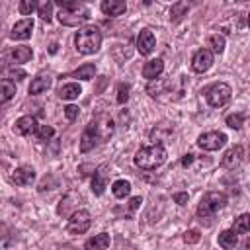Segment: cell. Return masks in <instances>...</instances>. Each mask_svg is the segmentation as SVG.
I'll return each instance as SVG.
<instances>
[{"label": "cell", "mask_w": 250, "mask_h": 250, "mask_svg": "<svg viewBox=\"0 0 250 250\" xmlns=\"http://www.w3.org/2000/svg\"><path fill=\"white\" fill-rule=\"evenodd\" d=\"M113 131H115L113 119H111L107 113H100V115H96V117L88 123L86 131L82 133V139H80V150H82V152H88V150H92L96 145L109 141V137L113 135Z\"/></svg>", "instance_id": "6da1fadb"}, {"label": "cell", "mask_w": 250, "mask_h": 250, "mask_svg": "<svg viewBox=\"0 0 250 250\" xmlns=\"http://www.w3.org/2000/svg\"><path fill=\"white\" fill-rule=\"evenodd\" d=\"M61 12H59V21L62 25H70V27H76L84 21H88L90 18V10L80 4V2H72V0H57L55 2Z\"/></svg>", "instance_id": "7a4b0ae2"}, {"label": "cell", "mask_w": 250, "mask_h": 250, "mask_svg": "<svg viewBox=\"0 0 250 250\" xmlns=\"http://www.w3.org/2000/svg\"><path fill=\"white\" fill-rule=\"evenodd\" d=\"M166 148L164 145H158V143H152V145H146V146H141L137 152H135V164L143 170H154L158 166H162L166 162Z\"/></svg>", "instance_id": "3957f363"}, {"label": "cell", "mask_w": 250, "mask_h": 250, "mask_svg": "<svg viewBox=\"0 0 250 250\" xmlns=\"http://www.w3.org/2000/svg\"><path fill=\"white\" fill-rule=\"evenodd\" d=\"M76 51L82 55H94L102 45V31L96 25H84L74 35Z\"/></svg>", "instance_id": "277c9868"}, {"label": "cell", "mask_w": 250, "mask_h": 250, "mask_svg": "<svg viewBox=\"0 0 250 250\" xmlns=\"http://www.w3.org/2000/svg\"><path fill=\"white\" fill-rule=\"evenodd\" d=\"M225 205H227V195H225V193H221V191H207V193L203 195L199 207H197V215H199L201 219H209V217H213L219 209H223Z\"/></svg>", "instance_id": "5b68a950"}, {"label": "cell", "mask_w": 250, "mask_h": 250, "mask_svg": "<svg viewBox=\"0 0 250 250\" xmlns=\"http://www.w3.org/2000/svg\"><path fill=\"white\" fill-rule=\"evenodd\" d=\"M230 96H232V90L227 82H217L213 84L211 88H207L205 92V98H207V104L211 107H223L230 102Z\"/></svg>", "instance_id": "8992f818"}, {"label": "cell", "mask_w": 250, "mask_h": 250, "mask_svg": "<svg viewBox=\"0 0 250 250\" xmlns=\"http://www.w3.org/2000/svg\"><path fill=\"white\" fill-rule=\"evenodd\" d=\"M90 223H92L90 213L86 209H78V211H74L70 215V219L66 223V230L70 234H82V232H86L90 229Z\"/></svg>", "instance_id": "52a82bcc"}, {"label": "cell", "mask_w": 250, "mask_h": 250, "mask_svg": "<svg viewBox=\"0 0 250 250\" xmlns=\"http://www.w3.org/2000/svg\"><path fill=\"white\" fill-rule=\"evenodd\" d=\"M227 143V135L221 131H207L197 137V146L201 150H219Z\"/></svg>", "instance_id": "ba28073f"}, {"label": "cell", "mask_w": 250, "mask_h": 250, "mask_svg": "<svg viewBox=\"0 0 250 250\" xmlns=\"http://www.w3.org/2000/svg\"><path fill=\"white\" fill-rule=\"evenodd\" d=\"M242 160H244V146H242V145H234V146H230V148L223 154L221 166L227 168V170H234V168L240 166Z\"/></svg>", "instance_id": "9c48e42d"}, {"label": "cell", "mask_w": 250, "mask_h": 250, "mask_svg": "<svg viewBox=\"0 0 250 250\" xmlns=\"http://www.w3.org/2000/svg\"><path fill=\"white\" fill-rule=\"evenodd\" d=\"M154 45H156L154 33H152L148 27L141 29V33H139V37H137V51H139L143 57H146V55H150V53L154 51Z\"/></svg>", "instance_id": "30bf717a"}, {"label": "cell", "mask_w": 250, "mask_h": 250, "mask_svg": "<svg viewBox=\"0 0 250 250\" xmlns=\"http://www.w3.org/2000/svg\"><path fill=\"white\" fill-rule=\"evenodd\" d=\"M213 64V53L209 49H199L193 59H191V68L193 72H207Z\"/></svg>", "instance_id": "8fae6325"}, {"label": "cell", "mask_w": 250, "mask_h": 250, "mask_svg": "<svg viewBox=\"0 0 250 250\" xmlns=\"http://www.w3.org/2000/svg\"><path fill=\"white\" fill-rule=\"evenodd\" d=\"M31 31H33V20L25 18V20H20L14 23L12 31H10V37L16 39V41H25L31 37Z\"/></svg>", "instance_id": "7c38bea8"}, {"label": "cell", "mask_w": 250, "mask_h": 250, "mask_svg": "<svg viewBox=\"0 0 250 250\" xmlns=\"http://www.w3.org/2000/svg\"><path fill=\"white\" fill-rule=\"evenodd\" d=\"M33 180H35V170L29 166H20L10 176V182L16 186H29Z\"/></svg>", "instance_id": "4fadbf2b"}, {"label": "cell", "mask_w": 250, "mask_h": 250, "mask_svg": "<svg viewBox=\"0 0 250 250\" xmlns=\"http://www.w3.org/2000/svg\"><path fill=\"white\" fill-rule=\"evenodd\" d=\"M35 131H37V121H35V117H31V115H23V117H20V119L14 123V133H16V135L25 137V135H33Z\"/></svg>", "instance_id": "5bb4252c"}, {"label": "cell", "mask_w": 250, "mask_h": 250, "mask_svg": "<svg viewBox=\"0 0 250 250\" xmlns=\"http://www.w3.org/2000/svg\"><path fill=\"white\" fill-rule=\"evenodd\" d=\"M105 180H107V166H100V168L94 172L92 184H90L94 195H102V193H104V189H105Z\"/></svg>", "instance_id": "9a60e30c"}, {"label": "cell", "mask_w": 250, "mask_h": 250, "mask_svg": "<svg viewBox=\"0 0 250 250\" xmlns=\"http://www.w3.org/2000/svg\"><path fill=\"white\" fill-rule=\"evenodd\" d=\"M162 70H164L162 59H152V61L145 62V66H143V76L152 82V80H156V78L162 74Z\"/></svg>", "instance_id": "2e32d148"}, {"label": "cell", "mask_w": 250, "mask_h": 250, "mask_svg": "<svg viewBox=\"0 0 250 250\" xmlns=\"http://www.w3.org/2000/svg\"><path fill=\"white\" fill-rule=\"evenodd\" d=\"M100 10H102L105 16H121V14H125L127 4L121 2V0H104V2L100 4Z\"/></svg>", "instance_id": "e0dca14e"}, {"label": "cell", "mask_w": 250, "mask_h": 250, "mask_svg": "<svg viewBox=\"0 0 250 250\" xmlns=\"http://www.w3.org/2000/svg\"><path fill=\"white\" fill-rule=\"evenodd\" d=\"M31 57H33L31 47L21 45V47H16V49H14V51L8 55V61H10L12 64H23V62H27Z\"/></svg>", "instance_id": "ac0fdd59"}, {"label": "cell", "mask_w": 250, "mask_h": 250, "mask_svg": "<svg viewBox=\"0 0 250 250\" xmlns=\"http://www.w3.org/2000/svg\"><path fill=\"white\" fill-rule=\"evenodd\" d=\"M107 246H109V234L107 232H100V234H94L92 238L86 240L84 250H105Z\"/></svg>", "instance_id": "d6986e66"}, {"label": "cell", "mask_w": 250, "mask_h": 250, "mask_svg": "<svg viewBox=\"0 0 250 250\" xmlns=\"http://www.w3.org/2000/svg\"><path fill=\"white\" fill-rule=\"evenodd\" d=\"M51 76L49 74H37L31 84H29V94H41V92H47L49 86H51Z\"/></svg>", "instance_id": "ffe728a7"}, {"label": "cell", "mask_w": 250, "mask_h": 250, "mask_svg": "<svg viewBox=\"0 0 250 250\" xmlns=\"http://www.w3.org/2000/svg\"><path fill=\"white\" fill-rule=\"evenodd\" d=\"M59 98L61 100H76L80 94H82V88L76 84V82H68V84H62L59 90H57Z\"/></svg>", "instance_id": "44dd1931"}, {"label": "cell", "mask_w": 250, "mask_h": 250, "mask_svg": "<svg viewBox=\"0 0 250 250\" xmlns=\"http://www.w3.org/2000/svg\"><path fill=\"white\" fill-rule=\"evenodd\" d=\"M16 94V84L14 80H0V104L12 100Z\"/></svg>", "instance_id": "7402d4cb"}, {"label": "cell", "mask_w": 250, "mask_h": 250, "mask_svg": "<svg viewBox=\"0 0 250 250\" xmlns=\"http://www.w3.org/2000/svg\"><path fill=\"white\" fill-rule=\"evenodd\" d=\"M94 74H96V66L90 64V62H86V64H82L80 68H76L74 72H70L72 78H80V80H92Z\"/></svg>", "instance_id": "603a6c76"}, {"label": "cell", "mask_w": 250, "mask_h": 250, "mask_svg": "<svg viewBox=\"0 0 250 250\" xmlns=\"http://www.w3.org/2000/svg\"><path fill=\"white\" fill-rule=\"evenodd\" d=\"M236 242H238V238H236V234L232 230H223L219 234V246L225 248V250H232L236 246Z\"/></svg>", "instance_id": "cb8c5ba5"}, {"label": "cell", "mask_w": 250, "mask_h": 250, "mask_svg": "<svg viewBox=\"0 0 250 250\" xmlns=\"http://www.w3.org/2000/svg\"><path fill=\"white\" fill-rule=\"evenodd\" d=\"M234 234H246L250 230V215L248 213H242L236 221H234V227L230 229Z\"/></svg>", "instance_id": "d4e9b609"}, {"label": "cell", "mask_w": 250, "mask_h": 250, "mask_svg": "<svg viewBox=\"0 0 250 250\" xmlns=\"http://www.w3.org/2000/svg\"><path fill=\"white\" fill-rule=\"evenodd\" d=\"M188 10H189V6L186 2H176L170 10V21H174V23L180 21L184 16H188Z\"/></svg>", "instance_id": "484cf974"}, {"label": "cell", "mask_w": 250, "mask_h": 250, "mask_svg": "<svg viewBox=\"0 0 250 250\" xmlns=\"http://www.w3.org/2000/svg\"><path fill=\"white\" fill-rule=\"evenodd\" d=\"M111 191H113L115 197L123 199L125 195H129V191H131V184H129L127 180H115L113 186H111Z\"/></svg>", "instance_id": "4316f807"}, {"label": "cell", "mask_w": 250, "mask_h": 250, "mask_svg": "<svg viewBox=\"0 0 250 250\" xmlns=\"http://www.w3.org/2000/svg\"><path fill=\"white\" fill-rule=\"evenodd\" d=\"M209 47H211V49H209L211 53H217V55L223 53V51H225V37L219 35V33L211 35V37H209Z\"/></svg>", "instance_id": "83f0119b"}, {"label": "cell", "mask_w": 250, "mask_h": 250, "mask_svg": "<svg viewBox=\"0 0 250 250\" xmlns=\"http://www.w3.org/2000/svg\"><path fill=\"white\" fill-rule=\"evenodd\" d=\"M53 2H43V4H39L37 6V12H39V18L43 20V21H51V18H53Z\"/></svg>", "instance_id": "f1b7e54d"}, {"label": "cell", "mask_w": 250, "mask_h": 250, "mask_svg": "<svg viewBox=\"0 0 250 250\" xmlns=\"http://www.w3.org/2000/svg\"><path fill=\"white\" fill-rule=\"evenodd\" d=\"M37 2L35 0H21L20 4H18V10H20V14L21 16H31V12L33 10H37Z\"/></svg>", "instance_id": "f546056e"}, {"label": "cell", "mask_w": 250, "mask_h": 250, "mask_svg": "<svg viewBox=\"0 0 250 250\" xmlns=\"http://www.w3.org/2000/svg\"><path fill=\"white\" fill-rule=\"evenodd\" d=\"M225 121L230 129H240L242 123H244V113H230V115H227Z\"/></svg>", "instance_id": "4dcf8cb0"}, {"label": "cell", "mask_w": 250, "mask_h": 250, "mask_svg": "<svg viewBox=\"0 0 250 250\" xmlns=\"http://www.w3.org/2000/svg\"><path fill=\"white\" fill-rule=\"evenodd\" d=\"M35 135H37L39 141H49V139L55 135V129H53L51 125H41V127H37Z\"/></svg>", "instance_id": "1f68e13d"}, {"label": "cell", "mask_w": 250, "mask_h": 250, "mask_svg": "<svg viewBox=\"0 0 250 250\" xmlns=\"http://www.w3.org/2000/svg\"><path fill=\"white\" fill-rule=\"evenodd\" d=\"M129 90H131L129 84H119L117 86V104H125L129 100Z\"/></svg>", "instance_id": "d6a6232c"}, {"label": "cell", "mask_w": 250, "mask_h": 250, "mask_svg": "<svg viewBox=\"0 0 250 250\" xmlns=\"http://www.w3.org/2000/svg\"><path fill=\"white\" fill-rule=\"evenodd\" d=\"M199 238H201V234H199L197 229H191V230L184 232V242H188V244H195V242H199Z\"/></svg>", "instance_id": "836d02e7"}, {"label": "cell", "mask_w": 250, "mask_h": 250, "mask_svg": "<svg viewBox=\"0 0 250 250\" xmlns=\"http://www.w3.org/2000/svg\"><path fill=\"white\" fill-rule=\"evenodd\" d=\"M78 111H80V109H78V105H72V104L64 107V115H66V119H68V121H74V119L78 117Z\"/></svg>", "instance_id": "e575fe53"}, {"label": "cell", "mask_w": 250, "mask_h": 250, "mask_svg": "<svg viewBox=\"0 0 250 250\" xmlns=\"http://www.w3.org/2000/svg\"><path fill=\"white\" fill-rule=\"evenodd\" d=\"M174 201H176L178 205H186V203H188V193H176V195H174Z\"/></svg>", "instance_id": "d590c367"}, {"label": "cell", "mask_w": 250, "mask_h": 250, "mask_svg": "<svg viewBox=\"0 0 250 250\" xmlns=\"http://www.w3.org/2000/svg\"><path fill=\"white\" fill-rule=\"evenodd\" d=\"M141 203H143V199H141L139 195H137V197H131V201H129V211H135Z\"/></svg>", "instance_id": "8d00e7d4"}, {"label": "cell", "mask_w": 250, "mask_h": 250, "mask_svg": "<svg viewBox=\"0 0 250 250\" xmlns=\"http://www.w3.org/2000/svg\"><path fill=\"white\" fill-rule=\"evenodd\" d=\"M10 78L21 80V78H25V72H23V70H12V72H10Z\"/></svg>", "instance_id": "74e56055"}, {"label": "cell", "mask_w": 250, "mask_h": 250, "mask_svg": "<svg viewBox=\"0 0 250 250\" xmlns=\"http://www.w3.org/2000/svg\"><path fill=\"white\" fill-rule=\"evenodd\" d=\"M191 162H193V154H191V152L184 154V158H182V166H186V168H188V166H189Z\"/></svg>", "instance_id": "f35d334b"}, {"label": "cell", "mask_w": 250, "mask_h": 250, "mask_svg": "<svg viewBox=\"0 0 250 250\" xmlns=\"http://www.w3.org/2000/svg\"><path fill=\"white\" fill-rule=\"evenodd\" d=\"M57 47H59V45H57V43H53V45H51V49H49V51H51V53H57Z\"/></svg>", "instance_id": "ab89813d"}]
</instances>
